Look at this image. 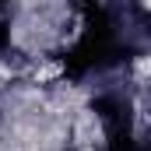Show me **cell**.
<instances>
[{"instance_id": "obj_1", "label": "cell", "mask_w": 151, "mask_h": 151, "mask_svg": "<svg viewBox=\"0 0 151 151\" xmlns=\"http://www.w3.org/2000/svg\"><path fill=\"white\" fill-rule=\"evenodd\" d=\"M141 11H148V14H151V0H148V4H141Z\"/></svg>"}, {"instance_id": "obj_2", "label": "cell", "mask_w": 151, "mask_h": 151, "mask_svg": "<svg viewBox=\"0 0 151 151\" xmlns=\"http://www.w3.org/2000/svg\"><path fill=\"white\" fill-rule=\"evenodd\" d=\"M84 151H91V148H84Z\"/></svg>"}]
</instances>
